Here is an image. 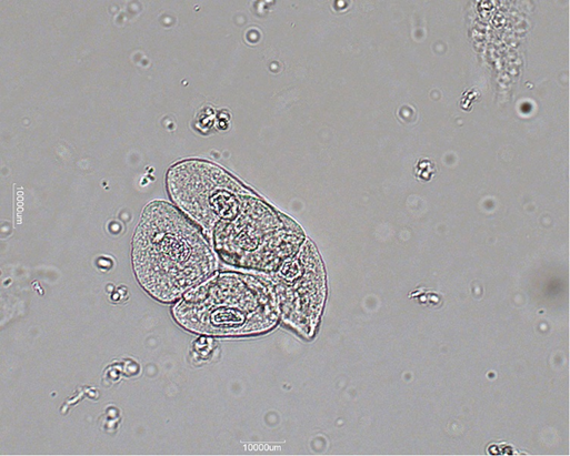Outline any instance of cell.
<instances>
[{"label": "cell", "instance_id": "277c9868", "mask_svg": "<svg viewBox=\"0 0 570 456\" xmlns=\"http://www.w3.org/2000/svg\"><path fill=\"white\" fill-rule=\"evenodd\" d=\"M168 189L178 206L209 235L218 224L237 215L253 195L219 166L196 160L169 171Z\"/></svg>", "mask_w": 570, "mask_h": 456}, {"label": "cell", "instance_id": "6da1fadb", "mask_svg": "<svg viewBox=\"0 0 570 456\" xmlns=\"http://www.w3.org/2000/svg\"><path fill=\"white\" fill-rule=\"evenodd\" d=\"M133 268L146 291L174 301L216 268V259L198 227L166 202L149 204L133 239Z\"/></svg>", "mask_w": 570, "mask_h": 456}, {"label": "cell", "instance_id": "7a4b0ae2", "mask_svg": "<svg viewBox=\"0 0 570 456\" xmlns=\"http://www.w3.org/2000/svg\"><path fill=\"white\" fill-rule=\"evenodd\" d=\"M173 315L189 331L232 336L266 332L280 313L268 282L248 274L220 273L184 294Z\"/></svg>", "mask_w": 570, "mask_h": 456}, {"label": "cell", "instance_id": "3957f363", "mask_svg": "<svg viewBox=\"0 0 570 456\" xmlns=\"http://www.w3.org/2000/svg\"><path fill=\"white\" fill-rule=\"evenodd\" d=\"M210 235L226 262L266 273L292 256L303 243L298 224L254 194L237 215L218 224Z\"/></svg>", "mask_w": 570, "mask_h": 456}, {"label": "cell", "instance_id": "5b68a950", "mask_svg": "<svg viewBox=\"0 0 570 456\" xmlns=\"http://www.w3.org/2000/svg\"><path fill=\"white\" fill-rule=\"evenodd\" d=\"M283 321L311 336L322 311L326 286L322 262L310 241L268 273Z\"/></svg>", "mask_w": 570, "mask_h": 456}]
</instances>
